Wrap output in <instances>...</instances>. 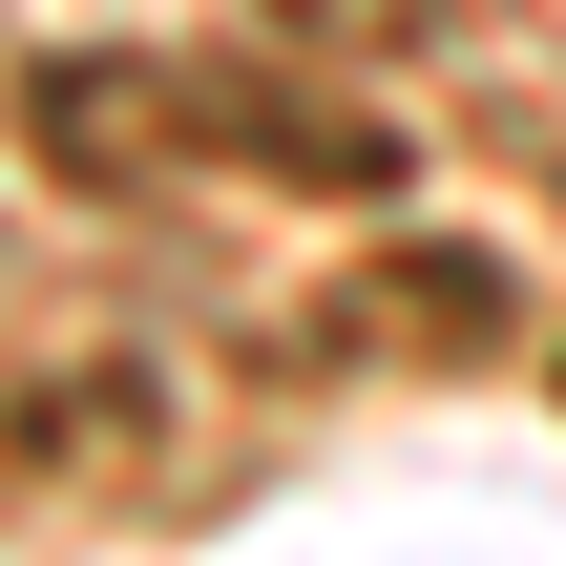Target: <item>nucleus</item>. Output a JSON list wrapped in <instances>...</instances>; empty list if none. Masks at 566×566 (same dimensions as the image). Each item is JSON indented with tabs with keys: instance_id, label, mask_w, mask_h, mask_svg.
Here are the masks:
<instances>
[{
	"instance_id": "nucleus-1",
	"label": "nucleus",
	"mask_w": 566,
	"mask_h": 566,
	"mask_svg": "<svg viewBox=\"0 0 566 566\" xmlns=\"http://www.w3.org/2000/svg\"><path fill=\"white\" fill-rule=\"evenodd\" d=\"M189 126H210V147H252V168H315V189H378V168H399L357 105H273V84H189Z\"/></svg>"
},
{
	"instance_id": "nucleus-2",
	"label": "nucleus",
	"mask_w": 566,
	"mask_h": 566,
	"mask_svg": "<svg viewBox=\"0 0 566 566\" xmlns=\"http://www.w3.org/2000/svg\"><path fill=\"white\" fill-rule=\"evenodd\" d=\"M273 21H315V42H399V21H441V0H273Z\"/></svg>"
}]
</instances>
